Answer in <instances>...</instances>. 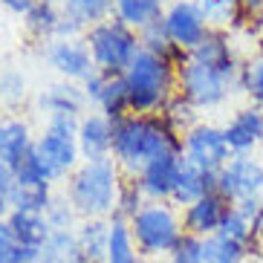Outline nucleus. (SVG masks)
I'll use <instances>...</instances> for the list:
<instances>
[{
	"label": "nucleus",
	"instance_id": "1",
	"mask_svg": "<svg viewBox=\"0 0 263 263\" xmlns=\"http://www.w3.org/2000/svg\"><path fill=\"white\" fill-rule=\"evenodd\" d=\"M162 154H182V136L162 119V113H127L113 122V162L124 177H139L147 162Z\"/></svg>",
	"mask_w": 263,
	"mask_h": 263
},
{
	"label": "nucleus",
	"instance_id": "2",
	"mask_svg": "<svg viewBox=\"0 0 263 263\" xmlns=\"http://www.w3.org/2000/svg\"><path fill=\"white\" fill-rule=\"evenodd\" d=\"M122 179L124 174L113 162V156H107V159H84L70 177L64 179L61 191L67 194V200L72 202V209L78 211L81 220L110 217L113 209H116Z\"/></svg>",
	"mask_w": 263,
	"mask_h": 263
},
{
	"label": "nucleus",
	"instance_id": "3",
	"mask_svg": "<svg viewBox=\"0 0 263 263\" xmlns=\"http://www.w3.org/2000/svg\"><path fill=\"white\" fill-rule=\"evenodd\" d=\"M122 78L130 96V113H162L165 104L177 96V67L147 49H139Z\"/></svg>",
	"mask_w": 263,
	"mask_h": 263
},
{
	"label": "nucleus",
	"instance_id": "4",
	"mask_svg": "<svg viewBox=\"0 0 263 263\" xmlns=\"http://www.w3.org/2000/svg\"><path fill=\"white\" fill-rule=\"evenodd\" d=\"M130 232L145 260H168V255L174 252L179 237L185 234L182 211L174 202L147 200L145 209L130 220Z\"/></svg>",
	"mask_w": 263,
	"mask_h": 263
},
{
	"label": "nucleus",
	"instance_id": "5",
	"mask_svg": "<svg viewBox=\"0 0 263 263\" xmlns=\"http://www.w3.org/2000/svg\"><path fill=\"white\" fill-rule=\"evenodd\" d=\"M84 41H87L90 55H93L96 70L104 72V76H122L142 49L139 32L124 26L116 17L90 26L84 32Z\"/></svg>",
	"mask_w": 263,
	"mask_h": 263
},
{
	"label": "nucleus",
	"instance_id": "6",
	"mask_svg": "<svg viewBox=\"0 0 263 263\" xmlns=\"http://www.w3.org/2000/svg\"><path fill=\"white\" fill-rule=\"evenodd\" d=\"M177 93L191 101L200 113H214V110L226 107L234 93H240V87L237 78H229L188 58L177 70Z\"/></svg>",
	"mask_w": 263,
	"mask_h": 263
},
{
	"label": "nucleus",
	"instance_id": "7",
	"mask_svg": "<svg viewBox=\"0 0 263 263\" xmlns=\"http://www.w3.org/2000/svg\"><path fill=\"white\" fill-rule=\"evenodd\" d=\"M182 156H185V162L197 165V168L220 174V168H223L234 154H232V147H229V142H226V136H223V124L200 119L191 130L182 133Z\"/></svg>",
	"mask_w": 263,
	"mask_h": 263
},
{
	"label": "nucleus",
	"instance_id": "8",
	"mask_svg": "<svg viewBox=\"0 0 263 263\" xmlns=\"http://www.w3.org/2000/svg\"><path fill=\"white\" fill-rule=\"evenodd\" d=\"M41 55H44L47 67L61 81L84 84L87 78L96 72L93 55L87 49L84 38H52L47 44H41Z\"/></svg>",
	"mask_w": 263,
	"mask_h": 263
},
{
	"label": "nucleus",
	"instance_id": "9",
	"mask_svg": "<svg viewBox=\"0 0 263 263\" xmlns=\"http://www.w3.org/2000/svg\"><path fill=\"white\" fill-rule=\"evenodd\" d=\"M217 191L229 202L263 197V162L255 154H234L217 174Z\"/></svg>",
	"mask_w": 263,
	"mask_h": 263
},
{
	"label": "nucleus",
	"instance_id": "10",
	"mask_svg": "<svg viewBox=\"0 0 263 263\" xmlns=\"http://www.w3.org/2000/svg\"><path fill=\"white\" fill-rule=\"evenodd\" d=\"M35 156H38V162L44 165L47 177L52 179L55 185L64 182L78 165L84 162L76 136L49 130V127H41V133L35 136Z\"/></svg>",
	"mask_w": 263,
	"mask_h": 263
},
{
	"label": "nucleus",
	"instance_id": "11",
	"mask_svg": "<svg viewBox=\"0 0 263 263\" xmlns=\"http://www.w3.org/2000/svg\"><path fill=\"white\" fill-rule=\"evenodd\" d=\"M162 24L168 29V38L177 44L182 52H191L202 44V38L211 32L202 9L194 0H171L165 6Z\"/></svg>",
	"mask_w": 263,
	"mask_h": 263
},
{
	"label": "nucleus",
	"instance_id": "12",
	"mask_svg": "<svg viewBox=\"0 0 263 263\" xmlns=\"http://www.w3.org/2000/svg\"><path fill=\"white\" fill-rule=\"evenodd\" d=\"M188 58L202 64V67H211V70L223 72L229 78H240V64H243V58H240L234 35L229 29H211L202 38L200 47L188 52Z\"/></svg>",
	"mask_w": 263,
	"mask_h": 263
},
{
	"label": "nucleus",
	"instance_id": "13",
	"mask_svg": "<svg viewBox=\"0 0 263 263\" xmlns=\"http://www.w3.org/2000/svg\"><path fill=\"white\" fill-rule=\"evenodd\" d=\"M35 110L41 113V119L49 116H84L90 104H87V96L81 90V84H72V81H52V84L41 87L35 99H32Z\"/></svg>",
	"mask_w": 263,
	"mask_h": 263
},
{
	"label": "nucleus",
	"instance_id": "14",
	"mask_svg": "<svg viewBox=\"0 0 263 263\" xmlns=\"http://www.w3.org/2000/svg\"><path fill=\"white\" fill-rule=\"evenodd\" d=\"M223 136L232 147V154H257L263 151V110L237 107L232 116L223 122Z\"/></svg>",
	"mask_w": 263,
	"mask_h": 263
},
{
	"label": "nucleus",
	"instance_id": "15",
	"mask_svg": "<svg viewBox=\"0 0 263 263\" xmlns=\"http://www.w3.org/2000/svg\"><path fill=\"white\" fill-rule=\"evenodd\" d=\"M182 162H185L182 154H162V156H156L154 162H147L145 168L139 171L136 179H139V185H142V191H145L147 200L171 202V194H174V188H177Z\"/></svg>",
	"mask_w": 263,
	"mask_h": 263
},
{
	"label": "nucleus",
	"instance_id": "16",
	"mask_svg": "<svg viewBox=\"0 0 263 263\" xmlns=\"http://www.w3.org/2000/svg\"><path fill=\"white\" fill-rule=\"evenodd\" d=\"M229 209H232V202L226 200L220 191L205 194L202 200L182 209V229L188 234H197V237H211V234L220 232Z\"/></svg>",
	"mask_w": 263,
	"mask_h": 263
},
{
	"label": "nucleus",
	"instance_id": "17",
	"mask_svg": "<svg viewBox=\"0 0 263 263\" xmlns=\"http://www.w3.org/2000/svg\"><path fill=\"white\" fill-rule=\"evenodd\" d=\"M81 159H107L113 151V122L99 110H87L76 133Z\"/></svg>",
	"mask_w": 263,
	"mask_h": 263
},
{
	"label": "nucleus",
	"instance_id": "18",
	"mask_svg": "<svg viewBox=\"0 0 263 263\" xmlns=\"http://www.w3.org/2000/svg\"><path fill=\"white\" fill-rule=\"evenodd\" d=\"M35 136L38 133L32 130V124L24 116H15V113L6 116L3 119V133H0V162L15 171L35 151Z\"/></svg>",
	"mask_w": 263,
	"mask_h": 263
},
{
	"label": "nucleus",
	"instance_id": "19",
	"mask_svg": "<svg viewBox=\"0 0 263 263\" xmlns=\"http://www.w3.org/2000/svg\"><path fill=\"white\" fill-rule=\"evenodd\" d=\"M214 191H217V174L202 171V168H197V165H191V162H182L177 188H174V194H171V202L182 211L185 205H191V202L202 200L205 194H214Z\"/></svg>",
	"mask_w": 263,
	"mask_h": 263
},
{
	"label": "nucleus",
	"instance_id": "20",
	"mask_svg": "<svg viewBox=\"0 0 263 263\" xmlns=\"http://www.w3.org/2000/svg\"><path fill=\"white\" fill-rule=\"evenodd\" d=\"M110 240V217H90L76 226V243L84 263H104Z\"/></svg>",
	"mask_w": 263,
	"mask_h": 263
},
{
	"label": "nucleus",
	"instance_id": "21",
	"mask_svg": "<svg viewBox=\"0 0 263 263\" xmlns=\"http://www.w3.org/2000/svg\"><path fill=\"white\" fill-rule=\"evenodd\" d=\"M6 220L12 226V232H15V240L24 249L41 252V249L47 246V240L52 237V229H49L47 217L41 214V211H12Z\"/></svg>",
	"mask_w": 263,
	"mask_h": 263
},
{
	"label": "nucleus",
	"instance_id": "22",
	"mask_svg": "<svg viewBox=\"0 0 263 263\" xmlns=\"http://www.w3.org/2000/svg\"><path fill=\"white\" fill-rule=\"evenodd\" d=\"M263 260L260 246H246L237 240H229L223 234L205 237V263H255Z\"/></svg>",
	"mask_w": 263,
	"mask_h": 263
},
{
	"label": "nucleus",
	"instance_id": "23",
	"mask_svg": "<svg viewBox=\"0 0 263 263\" xmlns=\"http://www.w3.org/2000/svg\"><path fill=\"white\" fill-rule=\"evenodd\" d=\"M162 15H165L162 0H113V17L136 32H142L154 21H162Z\"/></svg>",
	"mask_w": 263,
	"mask_h": 263
},
{
	"label": "nucleus",
	"instance_id": "24",
	"mask_svg": "<svg viewBox=\"0 0 263 263\" xmlns=\"http://www.w3.org/2000/svg\"><path fill=\"white\" fill-rule=\"evenodd\" d=\"M58 21H61V6H58V3H47V0H38V3L21 17L24 32L32 41H38V44H47V41L55 38Z\"/></svg>",
	"mask_w": 263,
	"mask_h": 263
},
{
	"label": "nucleus",
	"instance_id": "25",
	"mask_svg": "<svg viewBox=\"0 0 263 263\" xmlns=\"http://www.w3.org/2000/svg\"><path fill=\"white\" fill-rule=\"evenodd\" d=\"M104 263H145L136 240H133L130 223L110 220V240H107V255Z\"/></svg>",
	"mask_w": 263,
	"mask_h": 263
},
{
	"label": "nucleus",
	"instance_id": "26",
	"mask_svg": "<svg viewBox=\"0 0 263 263\" xmlns=\"http://www.w3.org/2000/svg\"><path fill=\"white\" fill-rule=\"evenodd\" d=\"M139 44H142V49H147V52H154V55H159V58H165V61H171L177 70L188 61V52H182V49L168 38V29H165L162 21H154L151 26H145V29L139 32Z\"/></svg>",
	"mask_w": 263,
	"mask_h": 263
},
{
	"label": "nucleus",
	"instance_id": "27",
	"mask_svg": "<svg viewBox=\"0 0 263 263\" xmlns=\"http://www.w3.org/2000/svg\"><path fill=\"white\" fill-rule=\"evenodd\" d=\"M99 113L110 119V122H119L130 113V96H127V84H124L122 76H107L104 78V87H101L99 93V101H96V107Z\"/></svg>",
	"mask_w": 263,
	"mask_h": 263
},
{
	"label": "nucleus",
	"instance_id": "28",
	"mask_svg": "<svg viewBox=\"0 0 263 263\" xmlns=\"http://www.w3.org/2000/svg\"><path fill=\"white\" fill-rule=\"evenodd\" d=\"M197 6L202 9V15L209 21L211 29H243L246 26V17L240 12L237 0H194Z\"/></svg>",
	"mask_w": 263,
	"mask_h": 263
},
{
	"label": "nucleus",
	"instance_id": "29",
	"mask_svg": "<svg viewBox=\"0 0 263 263\" xmlns=\"http://www.w3.org/2000/svg\"><path fill=\"white\" fill-rule=\"evenodd\" d=\"M240 93L249 99V104L263 110V49L252 52L240 64V78H237Z\"/></svg>",
	"mask_w": 263,
	"mask_h": 263
},
{
	"label": "nucleus",
	"instance_id": "30",
	"mask_svg": "<svg viewBox=\"0 0 263 263\" xmlns=\"http://www.w3.org/2000/svg\"><path fill=\"white\" fill-rule=\"evenodd\" d=\"M61 12L70 15L72 21L81 24L84 29H90V26L113 17V0H64Z\"/></svg>",
	"mask_w": 263,
	"mask_h": 263
},
{
	"label": "nucleus",
	"instance_id": "31",
	"mask_svg": "<svg viewBox=\"0 0 263 263\" xmlns=\"http://www.w3.org/2000/svg\"><path fill=\"white\" fill-rule=\"evenodd\" d=\"M145 205H147V197H145V191H142L139 179H136V177H124L122 179V188H119V197H116V209H113L110 220L130 223V220L139 214Z\"/></svg>",
	"mask_w": 263,
	"mask_h": 263
},
{
	"label": "nucleus",
	"instance_id": "32",
	"mask_svg": "<svg viewBox=\"0 0 263 263\" xmlns=\"http://www.w3.org/2000/svg\"><path fill=\"white\" fill-rule=\"evenodd\" d=\"M29 99V81L17 67H0V107L17 110Z\"/></svg>",
	"mask_w": 263,
	"mask_h": 263
},
{
	"label": "nucleus",
	"instance_id": "33",
	"mask_svg": "<svg viewBox=\"0 0 263 263\" xmlns=\"http://www.w3.org/2000/svg\"><path fill=\"white\" fill-rule=\"evenodd\" d=\"M35 263H84L76 243V232H52Z\"/></svg>",
	"mask_w": 263,
	"mask_h": 263
},
{
	"label": "nucleus",
	"instance_id": "34",
	"mask_svg": "<svg viewBox=\"0 0 263 263\" xmlns=\"http://www.w3.org/2000/svg\"><path fill=\"white\" fill-rule=\"evenodd\" d=\"M44 217H47V223L52 232H76V226L81 223L78 211L72 209V202L67 200L64 191H55V197L49 202V209L44 211Z\"/></svg>",
	"mask_w": 263,
	"mask_h": 263
},
{
	"label": "nucleus",
	"instance_id": "35",
	"mask_svg": "<svg viewBox=\"0 0 263 263\" xmlns=\"http://www.w3.org/2000/svg\"><path fill=\"white\" fill-rule=\"evenodd\" d=\"M162 119L171 124V127H174V130L179 133V136H182L185 130H191L194 124L200 122V110L194 107V104H191L188 99H182V96L177 93L174 99L168 101V104H165Z\"/></svg>",
	"mask_w": 263,
	"mask_h": 263
},
{
	"label": "nucleus",
	"instance_id": "36",
	"mask_svg": "<svg viewBox=\"0 0 263 263\" xmlns=\"http://www.w3.org/2000/svg\"><path fill=\"white\" fill-rule=\"evenodd\" d=\"M41 252L35 249H24L15 240V232L9 220H0V263H35Z\"/></svg>",
	"mask_w": 263,
	"mask_h": 263
},
{
	"label": "nucleus",
	"instance_id": "37",
	"mask_svg": "<svg viewBox=\"0 0 263 263\" xmlns=\"http://www.w3.org/2000/svg\"><path fill=\"white\" fill-rule=\"evenodd\" d=\"M165 263H205V237L185 232Z\"/></svg>",
	"mask_w": 263,
	"mask_h": 263
},
{
	"label": "nucleus",
	"instance_id": "38",
	"mask_svg": "<svg viewBox=\"0 0 263 263\" xmlns=\"http://www.w3.org/2000/svg\"><path fill=\"white\" fill-rule=\"evenodd\" d=\"M12 188H15V171L0 162V220L12 214Z\"/></svg>",
	"mask_w": 263,
	"mask_h": 263
},
{
	"label": "nucleus",
	"instance_id": "39",
	"mask_svg": "<svg viewBox=\"0 0 263 263\" xmlns=\"http://www.w3.org/2000/svg\"><path fill=\"white\" fill-rule=\"evenodd\" d=\"M237 6L243 12V17H246V26L243 29L249 35H257L263 29V0H237Z\"/></svg>",
	"mask_w": 263,
	"mask_h": 263
},
{
	"label": "nucleus",
	"instance_id": "40",
	"mask_svg": "<svg viewBox=\"0 0 263 263\" xmlns=\"http://www.w3.org/2000/svg\"><path fill=\"white\" fill-rule=\"evenodd\" d=\"M78 122H81V116H49V119H44V127L76 136V133H78Z\"/></svg>",
	"mask_w": 263,
	"mask_h": 263
},
{
	"label": "nucleus",
	"instance_id": "41",
	"mask_svg": "<svg viewBox=\"0 0 263 263\" xmlns=\"http://www.w3.org/2000/svg\"><path fill=\"white\" fill-rule=\"evenodd\" d=\"M104 72H99L96 70L93 76L87 78L84 84H81V90H84V96H87V104H90V110L96 107V101H99V93H101V87H104Z\"/></svg>",
	"mask_w": 263,
	"mask_h": 263
},
{
	"label": "nucleus",
	"instance_id": "42",
	"mask_svg": "<svg viewBox=\"0 0 263 263\" xmlns=\"http://www.w3.org/2000/svg\"><path fill=\"white\" fill-rule=\"evenodd\" d=\"M84 26L76 24L70 15H64L61 12V21H58V29H55V38H84Z\"/></svg>",
	"mask_w": 263,
	"mask_h": 263
},
{
	"label": "nucleus",
	"instance_id": "43",
	"mask_svg": "<svg viewBox=\"0 0 263 263\" xmlns=\"http://www.w3.org/2000/svg\"><path fill=\"white\" fill-rule=\"evenodd\" d=\"M35 3H38V0H0V9L9 12V15H15V17H24Z\"/></svg>",
	"mask_w": 263,
	"mask_h": 263
},
{
	"label": "nucleus",
	"instance_id": "44",
	"mask_svg": "<svg viewBox=\"0 0 263 263\" xmlns=\"http://www.w3.org/2000/svg\"><path fill=\"white\" fill-rule=\"evenodd\" d=\"M47 3H58V6H61V3H64V0H47Z\"/></svg>",
	"mask_w": 263,
	"mask_h": 263
},
{
	"label": "nucleus",
	"instance_id": "45",
	"mask_svg": "<svg viewBox=\"0 0 263 263\" xmlns=\"http://www.w3.org/2000/svg\"><path fill=\"white\" fill-rule=\"evenodd\" d=\"M3 119H6V116H0V133H3Z\"/></svg>",
	"mask_w": 263,
	"mask_h": 263
},
{
	"label": "nucleus",
	"instance_id": "46",
	"mask_svg": "<svg viewBox=\"0 0 263 263\" xmlns=\"http://www.w3.org/2000/svg\"><path fill=\"white\" fill-rule=\"evenodd\" d=\"M145 263H165V260H145Z\"/></svg>",
	"mask_w": 263,
	"mask_h": 263
},
{
	"label": "nucleus",
	"instance_id": "47",
	"mask_svg": "<svg viewBox=\"0 0 263 263\" xmlns=\"http://www.w3.org/2000/svg\"><path fill=\"white\" fill-rule=\"evenodd\" d=\"M162 3H165V6H168V3H171V0H162Z\"/></svg>",
	"mask_w": 263,
	"mask_h": 263
},
{
	"label": "nucleus",
	"instance_id": "48",
	"mask_svg": "<svg viewBox=\"0 0 263 263\" xmlns=\"http://www.w3.org/2000/svg\"><path fill=\"white\" fill-rule=\"evenodd\" d=\"M260 162H263V151H260Z\"/></svg>",
	"mask_w": 263,
	"mask_h": 263
},
{
	"label": "nucleus",
	"instance_id": "49",
	"mask_svg": "<svg viewBox=\"0 0 263 263\" xmlns=\"http://www.w3.org/2000/svg\"><path fill=\"white\" fill-rule=\"evenodd\" d=\"M260 263H263V260H260Z\"/></svg>",
	"mask_w": 263,
	"mask_h": 263
}]
</instances>
